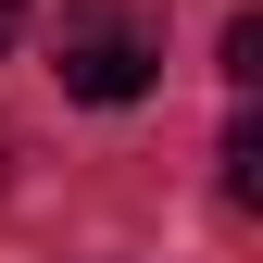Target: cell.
Wrapping results in <instances>:
<instances>
[{
  "label": "cell",
  "instance_id": "1",
  "mask_svg": "<svg viewBox=\"0 0 263 263\" xmlns=\"http://www.w3.org/2000/svg\"><path fill=\"white\" fill-rule=\"evenodd\" d=\"M151 76H163V50L138 25H113V13L63 25V88H76V101H151Z\"/></svg>",
  "mask_w": 263,
  "mask_h": 263
},
{
  "label": "cell",
  "instance_id": "2",
  "mask_svg": "<svg viewBox=\"0 0 263 263\" xmlns=\"http://www.w3.org/2000/svg\"><path fill=\"white\" fill-rule=\"evenodd\" d=\"M226 201H263V138L251 125H226Z\"/></svg>",
  "mask_w": 263,
  "mask_h": 263
},
{
  "label": "cell",
  "instance_id": "3",
  "mask_svg": "<svg viewBox=\"0 0 263 263\" xmlns=\"http://www.w3.org/2000/svg\"><path fill=\"white\" fill-rule=\"evenodd\" d=\"M251 76H263V13L226 25V88H251Z\"/></svg>",
  "mask_w": 263,
  "mask_h": 263
},
{
  "label": "cell",
  "instance_id": "4",
  "mask_svg": "<svg viewBox=\"0 0 263 263\" xmlns=\"http://www.w3.org/2000/svg\"><path fill=\"white\" fill-rule=\"evenodd\" d=\"M13 25H25V0H0V50H13Z\"/></svg>",
  "mask_w": 263,
  "mask_h": 263
}]
</instances>
